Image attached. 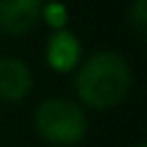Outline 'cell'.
I'll list each match as a JSON object with an SVG mask.
<instances>
[{
	"mask_svg": "<svg viewBox=\"0 0 147 147\" xmlns=\"http://www.w3.org/2000/svg\"><path fill=\"white\" fill-rule=\"evenodd\" d=\"M131 83V67L117 51H99L76 71V94L85 106L94 110L119 106L129 96Z\"/></svg>",
	"mask_w": 147,
	"mask_h": 147,
	"instance_id": "1",
	"label": "cell"
},
{
	"mask_svg": "<svg viewBox=\"0 0 147 147\" xmlns=\"http://www.w3.org/2000/svg\"><path fill=\"white\" fill-rule=\"evenodd\" d=\"M32 124L41 140L57 147L78 145L87 136V129H90L85 110L78 103L62 96L44 99L32 115Z\"/></svg>",
	"mask_w": 147,
	"mask_h": 147,
	"instance_id": "2",
	"label": "cell"
},
{
	"mask_svg": "<svg viewBox=\"0 0 147 147\" xmlns=\"http://www.w3.org/2000/svg\"><path fill=\"white\" fill-rule=\"evenodd\" d=\"M44 0H0V32L21 37L41 21Z\"/></svg>",
	"mask_w": 147,
	"mask_h": 147,
	"instance_id": "3",
	"label": "cell"
},
{
	"mask_svg": "<svg viewBox=\"0 0 147 147\" xmlns=\"http://www.w3.org/2000/svg\"><path fill=\"white\" fill-rule=\"evenodd\" d=\"M32 90V71L30 67L14 55L0 57V101L2 103H21Z\"/></svg>",
	"mask_w": 147,
	"mask_h": 147,
	"instance_id": "4",
	"label": "cell"
},
{
	"mask_svg": "<svg viewBox=\"0 0 147 147\" xmlns=\"http://www.w3.org/2000/svg\"><path fill=\"white\" fill-rule=\"evenodd\" d=\"M80 53H83V46L74 32H69L67 28L51 32V37L46 41V62L53 71H57V74L74 71L80 62Z\"/></svg>",
	"mask_w": 147,
	"mask_h": 147,
	"instance_id": "5",
	"label": "cell"
},
{
	"mask_svg": "<svg viewBox=\"0 0 147 147\" xmlns=\"http://www.w3.org/2000/svg\"><path fill=\"white\" fill-rule=\"evenodd\" d=\"M41 21H46L53 30H62L69 21V14H67V7L62 2H44L41 7Z\"/></svg>",
	"mask_w": 147,
	"mask_h": 147,
	"instance_id": "6",
	"label": "cell"
},
{
	"mask_svg": "<svg viewBox=\"0 0 147 147\" xmlns=\"http://www.w3.org/2000/svg\"><path fill=\"white\" fill-rule=\"evenodd\" d=\"M129 23L131 28L142 34L145 32V25H147V0H133L131 7H129Z\"/></svg>",
	"mask_w": 147,
	"mask_h": 147,
	"instance_id": "7",
	"label": "cell"
},
{
	"mask_svg": "<svg viewBox=\"0 0 147 147\" xmlns=\"http://www.w3.org/2000/svg\"><path fill=\"white\" fill-rule=\"evenodd\" d=\"M136 147H147V145H145V142H140V145H136Z\"/></svg>",
	"mask_w": 147,
	"mask_h": 147,
	"instance_id": "8",
	"label": "cell"
}]
</instances>
